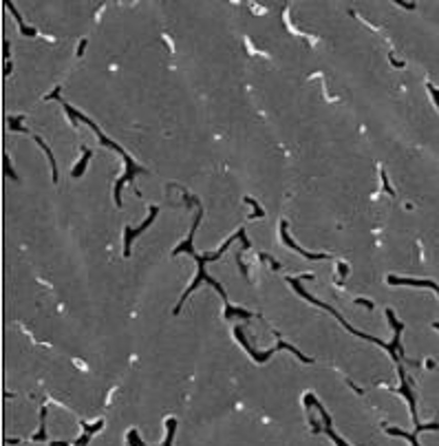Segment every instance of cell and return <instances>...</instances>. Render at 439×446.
I'll return each mask as SVG.
<instances>
[{
	"mask_svg": "<svg viewBox=\"0 0 439 446\" xmlns=\"http://www.w3.org/2000/svg\"><path fill=\"white\" fill-rule=\"evenodd\" d=\"M64 108H66V113H69V117H71L73 122H75V120L86 122V124H88V126H91V128L95 131V135L100 137V142H102L104 146L113 148V151H117V153H120L122 157H124V161H126V175L122 177V179H117V183H115V192H113V197H115V206H117V208H122V185H124L126 181H132V179H135V175H141V173H146V170L141 168V166H137V163L132 161V159L128 157V155H126V151H124L122 146H117L115 142H110V139H108V137L104 135L102 131H100V126H95V122H91V120H88V117H84L82 113H78V110L73 108V106H69V104H64Z\"/></svg>",
	"mask_w": 439,
	"mask_h": 446,
	"instance_id": "1",
	"label": "cell"
},
{
	"mask_svg": "<svg viewBox=\"0 0 439 446\" xmlns=\"http://www.w3.org/2000/svg\"><path fill=\"white\" fill-rule=\"evenodd\" d=\"M289 285H292V287L296 289V292H298V294L302 296V299H307L309 303H314V305H318V307H325L327 311H331V314L336 316L338 321L342 323V327H345V329H349V331H351L353 336H358V338H364V340H369V343H377L379 347L389 349L393 358H397V354H402V351H399V336H395V340H393V343H389V345H386V343H382V340H379V338H375V336H369V333H364V331H360V329H355V327H351V325H349V323L345 321V318H342V316L338 314L336 309L331 307V305H325L322 301H318V299H314V296H311V294H307V292H304V289L300 287V283H298V281H296V278H289Z\"/></svg>",
	"mask_w": 439,
	"mask_h": 446,
	"instance_id": "2",
	"label": "cell"
},
{
	"mask_svg": "<svg viewBox=\"0 0 439 446\" xmlns=\"http://www.w3.org/2000/svg\"><path fill=\"white\" fill-rule=\"evenodd\" d=\"M157 212H159V208H157V206H152V208H150V214H148V219H146L144 223H141L139 228H130V226H126V230H124V256H126V258L130 256V245H132V241H135L141 232H146V230L152 226V221H155V217H157Z\"/></svg>",
	"mask_w": 439,
	"mask_h": 446,
	"instance_id": "3",
	"label": "cell"
},
{
	"mask_svg": "<svg viewBox=\"0 0 439 446\" xmlns=\"http://www.w3.org/2000/svg\"><path fill=\"white\" fill-rule=\"evenodd\" d=\"M304 402H309V404H314V406L318 408V413H320V418H322V422H325V424H322V431H325V433H327V435H329V437H331V440H333V442H336V446H349V444H347L345 440H340V437H338L336 433H333V429H331V418H329V413H327V411H325V406H322V404H320V402H318V400H316L314 396H304Z\"/></svg>",
	"mask_w": 439,
	"mask_h": 446,
	"instance_id": "4",
	"label": "cell"
},
{
	"mask_svg": "<svg viewBox=\"0 0 439 446\" xmlns=\"http://www.w3.org/2000/svg\"><path fill=\"white\" fill-rule=\"evenodd\" d=\"M280 239H282V243H285L287 248L296 250V252H298V254H302V256L311 258V261H322V258H327V254H316V252H307V250H302L300 245H296V243L292 241V236L287 234V221H280Z\"/></svg>",
	"mask_w": 439,
	"mask_h": 446,
	"instance_id": "5",
	"label": "cell"
},
{
	"mask_svg": "<svg viewBox=\"0 0 439 446\" xmlns=\"http://www.w3.org/2000/svg\"><path fill=\"white\" fill-rule=\"evenodd\" d=\"M389 285H413V287H430L435 289V292H439V287L433 283V281H415V278H402V276H393V274H389Z\"/></svg>",
	"mask_w": 439,
	"mask_h": 446,
	"instance_id": "6",
	"label": "cell"
},
{
	"mask_svg": "<svg viewBox=\"0 0 439 446\" xmlns=\"http://www.w3.org/2000/svg\"><path fill=\"white\" fill-rule=\"evenodd\" d=\"M104 426V422L100 420V422H95V424H84V422H82V429H84V435L80 437V440L75 442V446H86L88 444V440H91V435H95L98 433V431Z\"/></svg>",
	"mask_w": 439,
	"mask_h": 446,
	"instance_id": "7",
	"label": "cell"
},
{
	"mask_svg": "<svg viewBox=\"0 0 439 446\" xmlns=\"http://www.w3.org/2000/svg\"><path fill=\"white\" fill-rule=\"evenodd\" d=\"M7 9H9V11L13 13V18H16V22L20 25V31L25 33V35H29V38H33V35H35V29H33V27H27L25 22H22V16H20V13L16 11V7H13V3H7Z\"/></svg>",
	"mask_w": 439,
	"mask_h": 446,
	"instance_id": "8",
	"label": "cell"
},
{
	"mask_svg": "<svg viewBox=\"0 0 439 446\" xmlns=\"http://www.w3.org/2000/svg\"><path fill=\"white\" fill-rule=\"evenodd\" d=\"M33 139H35V142H38V144L42 146V151L47 153V157H49V161H51V170H53V183H58V166H55V157H53V153H51V148L42 142V137L33 135Z\"/></svg>",
	"mask_w": 439,
	"mask_h": 446,
	"instance_id": "9",
	"label": "cell"
},
{
	"mask_svg": "<svg viewBox=\"0 0 439 446\" xmlns=\"http://www.w3.org/2000/svg\"><path fill=\"white\" fill-rule=\"evenodd\" d=\"M91 155H93L91 151H84L82 159L75 163V168H73V173H71L73 177H82V175H84V170H86V166H88V159H91Z\"/></svg>",
	"mask_w": 439,
	"mask_h": 446,
	"instance_id": "10",
	"label": "cell"
},
{
	"mask_svg": "<svg viewBox=\"0 0 439 446\" xmlns=\"http://www.w3.org/2000/svg\"><path fill=\"white\" fill-rule=\"evenodd\" d=\"M44 418H47V408H42V413H40V429H38V433L33 435L35 442L47 440V422H44Z\"/></svg>",
	"mask_w": 439,
	"mask_h": 446,
	"instance_id": "11",
	"label": "cell"
},
{
	"mask_svg": "<svg viewBox=\"0 0 439 446\" xmlns=\"http://www.w3.org/2000/svg\"><path fill=\"white\" fill-rule=\"evenodd\" d=\"M386 433H389V435H399V437H406V440L411 442L413 446H419V444H417V433H413V435H411V433H404V431H402V429H386Z\"/></svg>",
	"mask_w": 439,
	"mask_h": 446,
	"instance_id": "12",
	"label": "cell"
},
{
	"mask_svg": "<svg viewBox=\"0 0 439 446\" xmlns=\"http://www.w3.org/2000/svg\"><path fill=\"white\" fill-rule=\"evenodd\" d=\"M168 437H166V442H163V446H173V437H175V429H177V420L175 418H170L168 422Z\"/></svg>",
	"mask_w": 439,
	"mask_h": 446,
	"instance_id": "13",
	"label": "cell"
},
{
	"mask_svg": "<svg viewBox=\"0 0 439 446\" xmlns=\"http://www.w3.org/2000/svg\"><path fill=\"white\" fill-rule=\"evenodd\" d=\"M128 446H150V444L141 442L139 435H137V431H130V433H128Z\"/></svg>",
	"mask_w": 439,
	"mask_h": 446,
	"instance_id": "14",
	"label": "cell"
},
{
	"mask_svg": "<svg viewBox=\"0 0 439 446\" xmlns=\"http://www.w3.org/2000/svg\"><path fill=\"white\" fill-rule=\"evenodd\" d=\"M5 173L11 177V179H16V173H13V168H11V159L5 155Z\"/></svg>",
	"mask_w": 439,
	"mask_h": 446,
	"instance_id": "15",
	"label": "cell"
},
{
	"mask_svg": "<svg viewBox=\"0 0 439 446\" xmlns=\"http://www.w3.org/2000/svg\"><path fill=\"white\" fill-rule=\"evenodd\" d=\"M382 183H384V190L389 192V195H395V190H393V188H391V183H389V175H386L384 170H382Z\"/></svg>",
	"mask_w": 439,
	"mask_h": 446,
	"instance_id": "16",
	"label": "cell"
},
{
	"mask_svg": "<svg viewBox=\"0 0 439 446\" xmlns=\"http://www.w3.org/2000/svg\"><path fill=\"white\" fill-rule=\"evenodd\" d=\"M245 203L254 206V210H256V217H263V214H265L263 210H260V206H258V203H256V201H254V199H252V197H245Z\"/></svg>",
	"mask_w": 439,
	"mask_h": 446,
	"instance_id": "17",
	"label": "cell"
},
{
	"mask_svg": "<svg viewBox=\"0 0 439 446\" xmlns=\"http://www.w3.org/2000/svg\"><path fill=\"white\" fill-rule=\"evenodd\" d=\"M355 303L362 305V307H367V309H373V307H375V305L371 303V301H367V299H355Z\"/></svg>",
	"mask_w": 439,
	"mask_h": 446,
	"instance_id": "18",
	"label": "cell"
},
{
	"mask_svg": "<svg viewBox=\"0 0 439 446\" xmlns=\"http://www.w3.org/2000/svg\"><path fill=\"white\" fill-rule=\"evenodd\" d=\"M55 98H60V86H55V91L51 95H47V100H55Z\"/></svg>",
	"mask_w": 439,
	"mask_h": 446,
	"instance_id": "19",
	"label": "cell"
},
{
	"mask_svg": "<svg viewBox=\"0 0 439 446\" xmlns=\"http://www.w3.org/2000/svg\"><path fill=\"white\" fill-rule=\"evenodd\" d=\"M5 51H3V55L7 58V60H9V55H11V51H9V42H5V47H3Z\"/></svg>",
	"mask_w": 439,
	"mask_h": 446,
	"instance_id": "20",
	"label": "cell"
},
{
	"mask_svg": "<svg viewBox=\"0 0 439 446\" xmlns=\"http://www.w3.org/2000/svg\"><path fill=\"white\" fill-rule=\"evenodd\" d=\"M430 88V93H433V98H435V102H437V108H439V91H435L433 86H428Z\"/></svg>",
	"mask_w": 439,
	"mask_h": 446,
	"instance_id": "21",
	"label": "cell"
},
{
	"mask_svg": "<svg viewBox=\"0 0 439 446\" xmlns=\"http://www.w3.org/2000/svg\"><path fill=\"white\" fill-rule=\"evenodd\" d=\"M51 446H69V442L66 440H55V442H51Z\"/></svg>",
	"mask_w": 439,
	"mask_h": 446,
	"instance_id": "22",
	"label": "cell"
},
{
	"mask_svg": "<svg viewBox=\"0 0 439 446\" xmlns=\"http://www.w3.org/2000/svg\"><path fill=\"white\" fill-rule=\"evenodd\" d=\"M84 49H86V40H82V42H80V49H78V55L84 53Z\"/></svg>",
	"mask_w": 439,
	"mask_h": 446,
	"instance_id": "23",
	"label": "cell"
},
{
	"mask_svg": "<svg viewBox=\"0 0 439 446\" xmlns=\"http://www.w3.org/2000/svg\"><path fill=\"white\" fill-rule=\"evenodd\" d=\"M11 73V62H7V66H5V76H9Z\"/></svg>",
	"mask_w": 439,
	"mask_h": 446,
	"instance_id": "24",
	"label": "cell"
},
{
	"mask_svg": "<svg viewBox=\"0 0 439 446\" xmlns=\"http://www.w3.org/2000/svg\"><path fill=\"white\" fill-rule=\"evenodd\" d=\"M435 327H437V329H439V323H435Z\"/></svg>",
	"mask_w": 439,
	"mask_h": 446,
	"instance_id": "25",
	"label": "cell"
}]
</instances>
